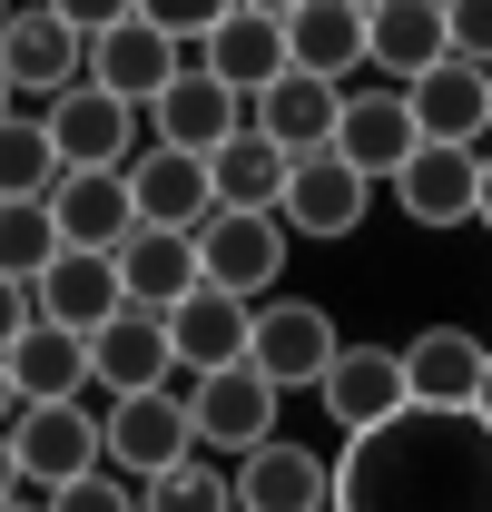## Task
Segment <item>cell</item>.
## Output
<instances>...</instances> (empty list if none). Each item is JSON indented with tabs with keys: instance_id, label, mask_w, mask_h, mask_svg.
I'll return each instance as SVG.
<instances>
[{
	"instance_id": "18",
	"label": "cell",
	"mask_w": 492,
	"mask_h": 512,
	"mask_svg": "<svg viewBox=\"0 0 492 512\" xmlns=\"http://www.w3.org/2000/svg\"><path fill=\"white\" fill-rule=\"evenodd\" d=\"M443 60H453V30H443L433 0H384V10H365V69L384 89H414Z\"/></svg>"
},
{
	"instance_id": "6",
	"label": "cell",
	"mask_w": 492,
	"mask_h": 512,
	"mask_svg": "<svg viewBox=\"0 0 492 512\" xmlns=\"http://www.w3.org/2000/svg\"><path fill=\"white\" fill-rule=\"evenodd\" d=\"M10 463H20V483H40V493H69V483L109 473V453H99V404H20V414H10Z\"/></svg>"
},
{
	"instance_id": "27",
	"label": "cell",
	"mask_w": 492,
	"mask_h": 512,
	"mask_svg": "<svg viewBox=\"0 0 492 512\" xmlns=\"http://www.w3.org/2000/svg\"><path fill=\"white\" fill-rule=\"evenodd\" d=\"M0 365H10V394H20V404H79V394H89V335L30 325Z\"/></svg>"
},
{
	"instance_id": "38",
	"label": "cell",
	"mask_w": 492,
	"mask_h": 512,
	"mask_svg": "<svg viewBox=\"0 0 492 512\" xmlns=\"http://www.w3.org/2000/svg\"><path fill=\"white\" fill-rule=\"evenodd\" d=\"M473 414H483V434H492V365H483V394H473Z\"/></svg>"
},
{
	"instance_id": "7",
	"label": "cell",
	"mask_w": 492,
	"mask_h": 512,
	"mask_svg": "<svg viewBox=\"0 0 492 512\" xmlns=\"http://www.w3.org/2000/svg\"><path fill=\"white\" fill-rule=\"evenodd\" d=\"M276 384L256 375V365H227V375L187 384V424H197V453L207 463H246L256 444H276Z\"/></svg>"
},
{
	"instance_id": "2",
	"label": "cell",
	"mask_w": 492,
	"mask_h": 512,
	"mask_svg": "<svg viewBox=\"0 0 492 512\" xmlns=\"http://www.w3.org/2000/svg\"><path fill=\"white\" fill-rule=\"evenodd\" d=\"M0 79H10V99H30V109L69 99V89L89 79L79 20H69V10H0Z\"/></svg>"
},
{
	"instance_id": "8",
	"label": "cell",
	"mask_w": 492,
	"mask_h": 512,
	"mask_svg": "<svg viewBox=\"0 0 492 512\" xmlns=\"http://www.w3.org/2000/svg\"><path fill=\"white\" fill-rule=\"evenodd\" d=\"M178 69H187V50L148 20V10H119V20L89 40V89H109L119 109H158Z\"/></svg>"
},
{
	"instance_id": "14",
	"label": "cell",
	"mask_w": 492,
	"mask_h": 512,
	"mask_svg": "<svg viewBox=\"0 0 492 512\" xmlns=\"http://www.w3.org/2000/svg\"><path fill=\"white\" fill-rule=\"evenodd\" d=\"M374 188L325 148V158H296L286 168V197H276V217H286V237H306V247H335V237H355L365 227Z\"/></svg>"
},
{
	"instance_id": "26",
	"label": "cell",
	"mask_w": 492,
	"mask_h": 512,
	"mask_svg": "<svg viewBox=\"0 0 492 512\" xmlns=\"http://www.w3.org/2000/svg\"><path fill=\"white\" fill-rule=\"evenodd\" d=\"M30 306H40V325L99 335V325L128 306V296H119V256H79V247H60V256H50V276L30 286Z\"/></svg>"
},
{
	"instance_id": "29",
	"label": "cell",
	"mask_w": 492,
	"mask_h": 512,
	"mask_svg": "<svg viewBox=\"0 0 492 512\" xmlns=\"http://www.w3.org/2000/svg\"><path fill=\"white\" fill-rule=\"evenodd\" d=\"M207 188H217V207H237V217H276V197H286V158L246 128V138H227V148L207 158Z\"/></svg>"
},
{
	"instance_id": "25",
	"label": "cell",
	"mask_w": 492,
	"mask_h": 512,
	"mask_svg": "<svg viewBox=\"0 0 492 512\" xmlns=\"http://www.w3.org/2000/svg\"><path fill=\"white\" fill-rule=\"evenodd\" d=\"M394 207L414 227H473L483 207V158L473 148H414V168L394 178Z\"/></svg>"
},
{
	"instance_id": "36",
	"label": "cell",
	"mask_w": 492,
	"mask_h": 512,
	"mask_svg": "<svg viewBox=\"0 0 492 512\" xmlns=\"http://www.w3.org/2000/svg\"><path fill=\"white\" fill-rule=\"evenodd\" d=\"M10 414H20V394H10V365H0V434H10Z\"/></svg>"
},
{
	"instance_id": "40",
	"label": "cell",
	"mask_w": 492,
	"mask_h": 512,
	"mask_svg": "<svg viewBox=\"0 0 492 512\" xmlns=\"http://www.w3.org/2000/svg\"><path fill=\"white\" fill-rule=\"evenodd\" d=\"M0 119H20V99H10V79H0Z\"/></svg>"
},
{
	"instance_id": "39",
	"label": "cell",
	"mask_w": 492,
	"mask_h": 512,
	"mask_svg": "<svg viewBox=\"0 0 492 512\" xmlns=\"http://www.w3.org/2000/svg\"><path fill=\"white\" fill-rule=\"evenodd\" d=\"M473 217H483V227H492V148H483V207H473Z\"/></svg>"
},
{
	"instance_id": "11",
	"label": "cell",
	"mask_w": 492,
	"mask_h": 512,
	"mask_svg": "<svg viewBox=\"0 0 492 512\" xmlns=\"http://www.w3.org/2000/svg\"><path fill=\"white\" fill-rule=\"evenodd\" d=\"M227 493H237V512H335V463L296 434H276L246 463H227Z\"/></svg>"
},
{
	"instance_id": "5",
	"label": "cell",
	"mask_w": 492,
	"mask_h": 512,
	"mask_svg": "<svg viewBox=\"0 0 492 512\" xmlns=\"http://www.w3.org/2000/svg\"><path fill=\"white\" fill-rule=\"evenodd\" d=\"M286 217H237V207H217L207 227H197V286H217V296H237V306H266L276 296V276H286Z\"/></svg>"
},
{
	"instance_id": "24",
	"label": "cell",
	"mask_w": 492,
	"mask_h": 512,
	"mask_svg": "<svg viewBox=\"0 0 492 512\" xmlns=\"http://www.w3.org/2000/svg\"><path fill=\"white\" fill-rule=\"evenodd\" d=\"M246 335H256V306L217 296V286H197L178 316H168V345H178V375H187V384H207V375H227V365H246Z\"/></svg>"
},
{
	"instance_id": "30",
	"label": "cell",
	"mask_w": 492,
	"mask_h": 512,
	"mask_svg": "<svg viewBox=\"0 0 492 512\" xmlns=\"http://www.w3.org/2000/svg\"><path fill=\"white\" fill-rule=\"evenodd\" d=\"M50 188H60V148H50L40 109L0 119V207H10V197H20V207H50Z\"/></svg>"
},
{
	"instance_id": "34",
	"label": "cell",
	"mask_w": 492,
	"mask_h": 512,
	"mask_svg": "<svg viewBox=\"0 0 492 512\" xmlns=\"http://www.w3.org/2000/svg\"><path fill=\"white\" fill-rule=\"evenodd\" d=\"M50 512H138V483H119V473H89V483H69Z\"/></svg>"
},
{
	"instance_id": "4",
	"label": "cell",
	"mask_w": 492,
	"mask_h": 512,
	"mask_svg": "<svg viewBox=\"0 0 492 512\" xmlns=\"http://www.w3.org/2000/svg\"><path fill=\"white\" fill-rule=\"evenodd\" d=\"M99 453L119 483H158L197 453V424H187V394H128V404H99Z\"/></svg>"
},
{
	"instance_id": "28",
	"label": "cell",
	"mask_w": 492,
	"mask_h": 512,
	"mask_svg": "<svg viewBox=\"0 0 492 512\" xmlns=\"http://www.w3.org/2000/svg\"><path fill=\"white\" fill-rule=\"evenodd\" d=\"M119 296L128 306H148V316H178L187 296H197V237H158V227H138L119 247Z\"/></svg>"
},
{
	"instance_id": "12",
	"label": "cell",
	"mask_w": 492,
	"mask_h": 512,
	"mask_svg": "<svg viewBox=\"0 0 492 512\" xmlns=\"http://www.w3.org/2000/svg\"><path fill=\"white\" fill-rule=\"evenodd\" d=\"M178 375V345H168V316H148V306H119V316L89 335V384L128 404V394H168Z\"/></svg>"
},
{
	"instance_id": "21",
	"label": "cell",
	"mask_w": 492,
	"mask_h": 512,
	"mask_svg": "<svg viewBox=\"0 0 492 512\" xmlns=\"http://www.w3.org/2000/svg\"><path fill=\"white\" fill-rule=\"evenodd\" d=\"M50 227H60V247L79 256H119L138 237V207H128V168H79L50 188Z\"/></svg>"
},
{
	"instance_id": "3",
	"label": "cell",
	"mask_w": 492,
	"mask_h": 512,
	"mask_svg": "<svg viewBox=\"0 0 492 512\" xmlns=\"http://www.w3.org/2000/svg\"><path fill=\"white\" fill-rule=\"evenodd\" d=\"M335 355H345V335H335V316H325L315 296H266V306H256L246 365H256V375L276 384V394H315Z\"/></svg>"
},
{
	"instance_id": "23",
	"label": "cell",
	"mask_w": 492,
	"mask_h": 512,
	"mask_svg": "<svg viewBox=\"0 0 492 512\" xmlns=\"http://www.w3.org/2000/svg\"><path fill=\"white\" fill-rule=\"evenodd\" d=\"M128 207H138V227H158V237H197V227L217 217V188H207V168L178 158V148H138V158H128Z\"/></svg>"
},
{
	"instance_id": "19",
	"label": "cell",
	"mask_w": 492,
	"mask_h": 512,
	"mask_svg": "<svg viewBox=\"0 0 492 512\" xmlns=\"http://www.w3.org/2000/svg\"><path fill=\"white\" fill-rule=\"evenodd\" d=\"M404 109H414V138L424 148H473V158L492 148V79L463 69V60H443L433 79H414Z\"/></svg>"
},
{
	"instance_id": "20",
	"label": "cell",
	"mask_w": 492,
	"mask_h": 512,
	"mask_svg": "<svg viewBox=\"0 0 492 512\" xmlns=\"http://www.w3.org/2000/svg\"><path fill=\"white\" fill-rule=\"evenodd\" d=\"M286 69L325 79V89H355L365 79V10L355 0H296L286 10Z\"/></svg>"
},
{
	"instance_id": "35",
	"label": "cell",
	"mask_w": 492,
	"mask_h": 512,
	"mask_svg": "<svg viewBox=\"0 0 492 512\" xmlns=\"http://www.w3.org/2000/svg\"><path fill=\"white\" fill-rule=\"evenodd\" d=\"M30 325H40V306H30V286H10V276H0V355H10V345H20Z\"/></svg>"
},
{
	"instance_id": "9",
	"label": "cell",
	"mask_w": 492,
	"mask_h": 512,
	"mask_svg": "<svg viewBox=\"0 0 492 512\" xmlns=\"http://www.w3.org/2000/svg\"><path fill=\"white\" fill-rule=\"evenodd\" d=\"M197 69H207L227 99H266V89L286 79V10L227 0V10H217V30H207V50H197Z\"/></svg>"
},
{
	"instance_id": "32",
	"label": "cell",
	"mask_w": 492,
	"mask_h": 512,
	"mask_svg": "<svg viewBox=\"0 0 492 512\" xmlns=\"http://www.w3.org/2000/svg\"><path fill=\"white\" fill-rule=\"evenodd\" d=\"M50 256H60V227H50V207H0V276L10 286H40L50 276Z\"/></svg>"
},
{
	"instance_id": "1",
	"label": "cell",
	"mask_w": 492,
	"mask_h": 512,
	"mask_svg": "<svg viewBox=\"0 0 492 512\" xmlns=\"http://www.w3.org/2000/svg\"><path fill=\"white\" fill-rule=\"evenodd\" d=\"M335 512H492L483 414H394L335 453Z\"/></svg>"
},
{
	"instance_id": "16",
	"label": "cell",
	"mask_w": 492,
	"mask_h": 512,
	"mask_svg": "<svg viewBox=\"0 0 492 512\" xmlns=\"http://www.w3.org/2000/svg\"><path fill=\"white\" fill-rule=\"evenodd\" d=\"M404 355V394L424 404V414H473V394H483V365L492 345L473 325H424L414 345H394Z\"/></svg>"
},
{
	"instance_id": "31",
	"label": "cell",
	"mask_w": 492,
	"mask_h": 512,
	"mask_svg": "<svg viewBox=\"0 0 492 512\" xmlns=\"http://www.w3.org/2000/svg\"><path fill=\"white\" fill-rule=\"evenodd\" d=\"M138 512H237V493H227V463H207V453H187L178 473H158V483H138Z\"/></svg>"
},
{
	"instance_id": "22",
	"label": "cell",
	"mask_w": 492,
	"mask_h": 512,
	"mask_svg": "<svg viewBox=\"0 0 492 512\" xmlns=\"http://www.w3.org/2000/svg\"><path fill=\"white\" fill-rule=\"evenodd\" d=\"M335 119H345V89L296 79V69H286L266 99H246V128H256V138H266L286 168H296V158H325V148H335Z\"/></svg>"
},
{
	"instance_id": "10",
	"label": "cell",
	"mask_w": 492,
	"mask_h": 512,
	"mask_svg": "<svg viewBox=\"0 0 492 512\" xmlns=\"http://www.w3.org/2000/svg\"><path fill=\"white\" fill-rule=\"evenodd\" d=\"M315 404L335 414V434L355 444V434H384L394 414H414V394H404V355L394 345H345L325 384H315Z\"/></svg>"
},
{
	"instance_id": "17",
	"label": "cell",
	"mask_w": 492,
	"mask_h": 512,
	"mask_svg": "<svg viewBox=\"0 0 492 512\" xmlns=\"http://www.w3.org/2000/svg\"><path fill=\"white\" fill-rule=\"evenodd\" d=\"M148 128H158L148 148H178V158H197V168H207V158H217L227 138H246V99H227V89H217L207 69L187 60L178 79H168V99L148 109Z\"/></svg>"
},
{
	"instance_id": "41",
	"label": "cell",
	"mask_w": 492,
	"mask_h": 512,
	"mask_svg": "<svg viewBox=\"0 0 492 512\" xmlns=\"http://www.w3.org/2000/svg\"><path fill=\"white\" fill-rule=\"evenodd\" d=\"M0 512H30V503H0Z\"/></svg>"
},
{
	"instance_id": "37",
	"label": "cell",
	"mask_w": 492,
	"mask_h": 512,
	"mask_svg": "<svg viewBox=\"0 0 492 512\" xmlns=\"http://www.w3.org/2000/svg\"><path fill=\"white\" fill-rule=\"evenodd\" d=\"M10 483H20V463H10V434H0V503H10Z\"/></svg>"
},
{
	"instance_id": "15",
	"label": "cell",
	"mask_w": 492,
	"mask_h": 512,
	"mask_svg": "<svg viewBox=\"0 0 492 512\" xmlns=\"http://www.w3.org/2000/svg\"><path fill=\"white\" fill-rule=\"evenodd\" d=\"M40 128H50V148H60V178H79V168H128L138 158V109H119L109 89H69V99H50L40 109Z\"/></svg>"
},
{
	"instance_id": "33",
	"label": "cell",
	"mask_w": 492,
	"mask_h": 512,
	"mask_svg": "<svg viewBox=\"0 0 492 512\" xmlns=\"http://www.w3.org/2000/svg\"><path fill=\"white\" fill-rule=\"evenodd\" d=\"M443 30H453V60L492 79V0H463V10H443Z\"/></svg>"
},
{
	"instance_id": "13",
	"label": "cell",
	"mask_w": 492,
	"mask_h": 512,
	"mask_svg": "<svg viewBox=\"0 0 492 512\" xmlns=\"http://www.w3.org/2000/svg\"><path fill=\"white\" fill-rule=\"evenodd\" d=\"M414 148H424V138H414V109H404V89H384V79H374V89H345V119H335V158H345V168H355V178H384V188H394V178H404V168H414Z\"/></svg>"
}]
</instances>
